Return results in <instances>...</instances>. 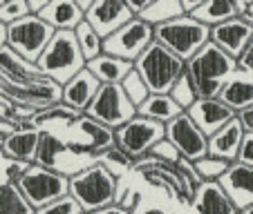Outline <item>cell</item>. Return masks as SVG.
<instances>
[{"label": "cell", "instance_id": "6da1fadb", "mask_svg": "<svg viewBox=\"0 0 253 214\" xmlns=\"http://www.w3.org/2000/svg\"><path fill=\"white\" fill-rule=\"evenodd\" d=\"M117 192H119L117 176L99 161H92L83 170L70 174V196L81 205L85 214L117 203Z\"/></svg>", "mask_w": 253, "mask_h": 214}, {"label": "cell", "instance_id": "7a4b0ae2", "mask_svg": "<svg viewBox=\"0 0 253 214\" xmlns=\"http://www.w3.org/2000/svg\"><path fill=\"white\" fill-rule=\"evenodd\" d=\"M238 71V61L209 43L197 56L186 62V76L191 78L197 98H217L222 87Z\"/></svg>", "mask_w": 253, "mask_h": 214}, {"label": "cell", "instance_id": "3957f363", "mask_svg": "<svg viewBox=\"0 0 253 214\" xmlns=\"http://www.w3.org/2000/svg\"><path fill=\"white\" fill-rule=\"evenodd\" d=\"M87 61L83 58L81 47L77 43L74 31H56L45 52L41 54L36 67L41 69L45 78H49L56 85H65L72 78L77 76L79 71H83Z\"/></svg>", "mask_w": 253, "mask_h": 214}, {"label": "cell", "instance_id": "277c9868", "mask_svg": "<svg viewBox=\"0 0 253 214\" xmlns=\"http://www.w3.org/2000/svg\"><path fill=\"white\" fill-rule=\"evenodd\" d=\"M155 43H159L177 58L188 62L211 43V27L184 14L182 18L155 27Z\"/></svg>", "mask_w": 253, "mask_h": 214}, {"label": "cell", "instance_id": "5b68a950", "mask_svg": "<svg viewBox=\"0 0 253 214\" xmlns=\"http://www.w3.org/2000/svg\"><path fill=\"white\" fill-rule=\"evenodd\" d=\"M134 71L148 85L150 94H170L172 85L186 71V62L159 43H153L134 62Z\"/></svg>", "mask_w": 253, "mask_h": 214}, {"label": "cell", "instance_id": "8992f818", "mask_svg": "<svg viewBox=\"0 0 253 214\" xmlns=\"http://www.w3.org/2000/svg\"><path fill=\"white\" fill-rule=\"evenodd\" d=\"M16 185L29 201V205L39 212L45 205L70 194V176L41 165H29V170L25 172Z\"/></svg>", "mask_w": 253, "mask_h": 214}, {"label": "cell", "instance_id": "52a82bcc", "mask_svg": "<svg viewBox=\"0 0 253 214\" xmlns=\"http://www.w3.org/2000/svg\"><path fill=\"white\" fill-rule=\"evenodd\" d=\"M54 29L45 23L43 18L29 14L27 18L18 20V23L7 27V47L14 49L18 56H23L29 62H39L41 54L54 38Z\"/></svg>", "mask_w": 253, "mask_h": 214}, {"label": "cell", "instance_id": "ba28073f", "mask_svg": "<svg viewBox=\"0 0 253 214\" xmlns=\"http://www.w3.org/2000/svg\"><path fill=\"white\" fill-rule=\"evenodd\" d=\"M164 138H166V125L143 119L139 114L124 127L115 129V145L124 154H128L134 163L148 156L150 150Z\"/></svg>", "mask_w": 253, "mask_h": 214}, {"label": "cell", "instance_id": "9c48e42d", "mask_svg": "<svg viewBox=\"0 0 253 214\" xmlns=\"http://www.w3.org/2000/svg\"><path fill=\"white\" fill-rule=\"evenodd\" d=\"M85 116L110 129H119L137 116V107L130 103L121 85H101Z\"/></svg>", "mask_w": 253, "mask_h": 214}, {"label": "cell", "instance_id": "30bf717a", "mask_svg": "<svg viewBox=\"0 0 253 214\" xmlns=\"http://www.w3.org/2000/svg\"><path fill=\"white\" fill-rule=\"evenodd\" d=\"M155 43V27L141 18H132L126 23L117 33H112L108 40H103V54L121 58L128 62H137L150 45Z\"/></svg>", "mask_w": 253, "mask_h": 214}, {"label": "cell", "instance_id": "8fae6325", "mask_svg": "<svg viewBox=\"0 0 253 214\" xmlns=\"http://www.w3.org/2000/svg\"><path fill=\"white\" fill-rule=\"evenodd\" d=\"M166 138L179 150L182 158L191 163L209 156V136L193 123L188 114L177 116L175 121L166 125Z\"/></svg>", "mask_w": 253, "mask_h": 214}, {"label": "cell", "instance_id": "7c38bea8", "mask_svg": "<svg viewBox=\"0 0 253 214\" xmlns=\"http://www.w3.org/2000/svg\"><path fill=\"white\" fill-rule=\"evenodd\" d=\"M132 18L134 16L130 14L126 0H92L90 9L85 11V23H90V27L103 40H108Z\"/></svg>", "mask_w": 253, "mask_h": 214}, {"label": "cell", "instance_id": "4fadbf2b", "mask_svg": "<svg viewBox=\"0 0 253 214\" xmlns=\"http://www.w3.org/2000/svg\"><path fill=\"white\" fill-rule=\"evenodd\" d=\"M251 38H253V20H249L247 16L231 18L211 29V43L215 47H220L224 54H229L231 58H235V61L244 54Z\"/></svg>", "mask_w": 253, "mask_h": 214}, {"label": "cell", "instance_id": "5bb4252c", "mask_svg": "<svg viewBox=\"0 0 253 214\" xmlns=\"http://www.w3.org/2000/svg\"><path fill=\"white\" fill-rule=\"evenodd\" d=\"M99 90H101V83L96 81V76L85 67L70 83H65L61 87V103L65 107H70V110L79 112V114H85L87 107L92 105V100L99 94Z\"/></svg>", "mask_w": 253, "mask_h": 214}, {"label": "cell", "instance_id": "9a60e30c", "mask_svg": "<svg viewBox=\"0 0 253 214\" xmlns=\"http://www.w3.org/2000/svg\"><path fill=\"white\" fill-rule=\"evenodd\" d=\"M186 114L191 116L193 123H195L206 136H213L215 132H220L226 123H231V121L238 116L231 107H226L220 98H197V103L193 105Z\"/></svg>", "mask_w": 253, "mask_h": 214}, {"label": "cell", "instance_id": "2e32d148", "mask_svg": "<svg viewBox=\"0 0 253 214\" xmlns=\"http://www.w3.org/2000/svg\"><path fill=\"white\" fill-rule=\"evenodd\" d=\"M220 185L224 187V192L240 212L253 205V167L240 161L231 163L229 172L220 179Z\"/></svg>", "mask_w": 253, "mask_h": 214}, {"label": "cell", "instance_id": "e0dca14e", "mask_svg": "<svg viewBox=\"0 0 253 214\" xmlns=\"http://www.w3.org/2000/svg\"><path fill=\"white\" fill-rule=\"evenodd\" d=\"M43 129H11L7 132L5 141H2V156H7L11 163H27L34 165L36 161V152H39V143Z\"/></svg>", "mask_w": 253, "mask_h": 214}, {"label": "cell", "instance_id": "ac0fdd59", "mask_svg": "<svg viewBox=\"0 0 253 214\" xmlns=\"http://www.w3.org/2000/svg\"><path fill=\"white\" fill-rule=\"evenodd\" d=\"M244 136H247V132H244L242 123L235 116L220 132H215L213 136H209V156L222 158L226 163H235L240 156V150H242Z\"/></svg>", "mask_w": 253, "mask_h": 214}, {"label": "cell", "instance_id": "d6986e66", "mask_svg": "<svg viewBox=\"0 0 253 214\" xmlns=\"http://www.w3.org/2000/svg\"><path fill=\"white\" fill-rule=\"evenodd\" d=\"M0 78L7 83H14V85H32V83L45 81L39 67L34 62L25 61L23 56H18L7 45L0 49Z\"/></svg>", "mask_w": 253, "mask_h": 214}, {"label": "cell", "instance_id": "ffe728a7", "mask_svg": "<svg viewBox=\"0 0 253 214\" xmlns=\"http://www.w3.org/2000/svg\"><path fill=\"white\" fill-rule=\"evenodd\" d=\"M39 18H43L54 31H74L85 20V11L79 0H49Z\"/></svg>", "mask_w": 253, "mask_h": 214}, {"label": "cell", "instance_id": "44dd1931", "mask_svg": "<svg viewBox=\"0 0 253 214\" xmlns=\"http://www.w3.org/2000/svg\"><path fill=\"white\" fill-rule=\"evenodd\" d=\"M193 208L197 214H238L240 210L233 205L220 181H204L195 190Z\"/></svg>", "mask_w": 253, "mask_h": 214}, {"label": "cell", "instance_id": "7402d4cb", "mask_svg": "<svg viewBox=\"0 0 253 214\" xmlns=\"http://www.w3.org/2000/svg\"><path fill=\"white\" fill-rule=\"evenodd\" d=\"M74 127H77V132L83 134V138H85L83 143H77V145H81L94 161H96L99 154L105 152V150L115 148V129H110V127H105V125L96 123V121L87 119L85 114H83L79 121H74Z\"/></svg>", "mask_w": 253, "mask_h": 214}, {"label": "cell", "instance_id": "603a6c76", "mask_svg": "<svg viewBox=\"0 0 253 214\" xmlns=\"http://www.w3.org/2000/svg\"><path fill=\"white\" fill-rule=\"evenodd\" d=\"M217 98H220L226 107H231L235 114L253 107V76L242 74V71H235L233 76L226 81V85L222 87Z\"/></svg>", "mask_w": 253, "mask_h": 214}, {"label": "cell", "instance_id": "cb8c5ba5", "mask_svg": "<svg viewBox=\"0 0 253 214\" xmlns=\"http://www.w3.org/2000/svg\"><path fill=\"white\" fill-rule=\"evenodd\" d=\"M85 67L94 74L101 85H121V83L126 81V76L134 69L132 62L121 61V58H115V56H108V54H101L99 58L90 61Z\"/></svg>", "mask_w": 253, "mask_h": 214}, {"label": "cell", "instance_id": "d4e9b609", "mask_svg": "<svg viewBox=\"0 0 253 214\" xmlns=\"http://www.w3.org/2000/svg\"><path fill=\"white\" fill-rule=\"evenodd\" d=\"M137 114L143 116V119L155 121V123L168 125L170 121H175L177 116L186 114V112L170 98V94H150L143 100V105L137 107Z\"/></svg>", "mask_w": 253, "mask_h": 214}, {"label": "cell", "instance_id": "484cf974", "mask_svg": "<svg viewBox=\"0 0 253 214\" xmlns=\"http://www.w3.org/2000/svg\"><path fill=\"white\" fill-rule=\"evenodd\" d=\"M191 16L195 20H200L202 25L213 29L231 18H238L240 16L238 0H202V5Z\"/></svg>", "mask_w": 253, "mask_h": 214}, {"label": "cell", "instance_id": "4316f807", "mask_svg": "<svg viewBox=\"0 0 253 214\" xmlns=\"http://www.w3.org/2000/svg\"><path fill=\"white\" fill-rule=\"evenodd\" d=\"M63 154H67V143L61 141L56 134L43 129L34 165H41V167H47V170L61 172V156H63Z\"/></svg>", "mask_w": 253, "mask_h": 214}, {"label": "cell", "instance_id": "83f0119b", "mask_svg": "<svg viewBox=\"0 0 253 214\" xmlns=\"http://www.w3.org/2000/svg\"><path fill=\"white\" fill-rule=\"evenodd\" d=\"M184 16L182 0H150L148 9L141 14V20H146L153 27L166 25L170 20H177Z\"/></svg>", "mask_w": 253, "mask_h": 214}, {"label": "cell", "instance_id": "f1b7e54d", "mask_svg": "<svg viewBox=\"0 0 253 214\" xmlns=\"http://www.w3.org/2000/svg\"><path fill=\"white\" fill-rule=\"evenodd\" d=\"M0 214H36L18 185L0 181Z\"/></svg>", "mask_w": 253, "mask_h": 214}, {"label": "cell", "instance_id": "f546056e", "mask_svg": "<svg viewBox=\"0 0 253 214\" xmlns=\"http://www.w3.org/2000/svg\"><path fill=\"white\" fill-rule=\"evenodd\" d=\"M74 36H77V43H79V47H81V54L87 62L103 54V38L90 27V23L83 20V23L74 29Z\"/></svg>", "mask_w": 253, "mask_h": 214}, {"label": "cell", "instance_id": "4dcf8cb0", "mask_svg": "<svg viewBox=\"0 0 253 214\" xmlns=\"http://www.w3.org/2000/svg\"><path fill=\"white\" fill-rule=\"evenodd\" d=\"M96 161L101 163V165H105L108 170L112 172V174L119 179L121 172H128V170H134V161L128 156V154H124L119 148H110V150H105L103 154H99L96 156Z\"/></svg>", "mask_w": 253, "mask_h": 214}, {"label": "cell", "instance_id": "1f68e13d", "mask_svg": "<svg viewBox=\"0 0 253 214\" xmlns=\"http://www.w3.org/2000/svg\"><path fill=\"white\" fill-rule=\"evenodd\" d=\"M193 165H195L197 174H200L202 183H204V181H220L222 176L229 172L231 163L222 161V158H215V156H204L200 161H195Z\"/></svg>", "mask_w": 253, "mask_h": 214}, {"label": "cell", "instance_id": "d6a6232c", "mask_svg": "<svg viewBox=\"0 0 253 214\" xmlns=\"http://www.w3.org/2000/svg\"><path fill=\"white\" fill-rule=\"evenodd\" d=\"M170 98L175 100L179 107H182L184 112H188L193 107V105L197 103V92H195V87H193V83H191V78L186 76V71H184L182 76H179V81L172 85V90H170Z\"/></svg>", "mask_w": 253, "mask_h": 214}, {"label": "cell", "instance_id": "836d02e7", "mask_svg": "<svg viewBox=\"0 0 253 214\" xmlns=\"http://www.w3.org/2000/svg\"><path fill=\"white\" fill-rule=\"evenodd\" d=\"M121 87H124V92H126V96L130 98V103L134 105V107H139V105H143V100L150 96V90H148V85L143 83V78L139 76L137 71H130L128 76H126V81L121 83Z\"/></svg>", "mask_w": 253, "mask_h": 214}, {"label": "cell", "instance_id": "e575fe53", "mask_svg": "<svg viewBox=\"0 0 253 214\" xmlns=\"http://www.w3.org/2000/svg\"><path fill=\"white\" fill-rule=\"evenodd\" d=\"M29 14L32 11H29L27 0H2V5H0V23L5 25V27L27 18Z\"/></svg>", "mask_w": 253, "mask_h": 214}, {"label": "cell", "instance_id": "d590c367", "mask_svg": "<svg viewBox=\"0 0 253 214\" xmlns=\"http://www.w3.org/2000/svg\"><path fill=\"white\" fill-rule=\"evenodd\" d=\"M148 156L155 158V161H159V163H166V165H179V161H182V154H179V150H177L175 145L168 141V138L159 141L157 145L150 150Z\"/></svg>", "mask_w": 253, "mask_h": 214}, {"label": "cell", "instance_id": "8d00e7d4", "mask_svg": "<svg viewBox=\"0 0 253 214\" xmlns=\"http://www.w3.org/2000/svg\"><path fill=\"white\" fill-rule=\"evenodd\" d=\"M36 214H85V212L81 210V205H79L77 201L67 194V196H63V199L54 201V203L45 205V208L39 210Z\"/></svg>", "mask_w": 253, "mask_h": 214}, {"label": "cell", "instance_id": "74e56055", "mask_svg": "<svg viewBox=\"0 0 253 214\" xmlns=\"http://www.w3.org/2000/svg\"><path fill=\"white\" fill-rule=\"evenodd\" d=\"M139 192H134V190H130V187H126V194H119L117 192V205H121L124 210H128L130 214H132V210L137 208V203H139Z\"/></svg>", "mask_w": 253, "mask_h": 214}, {"label": "cell", "instance_id": "f35d334b", "mask_svg": "<svg viewBox=\"0 0 253 214\" xmlns=\"http://www.w3.org/2000/svg\"><path fill=\"white\" fill-rule=\"evenodd\" d=\"M238 71L253 76V38H251V43H249V47L244 49V54L238 58Z\"/></svg>", "mask_w": 253, "mask_h": 214}, {"label": "cell", "instance_id": "ab89813d", "mask_svg": "<svg viewBox=\"0 0 253 214\" xmlns=\"http://www.w3.org/2000/svg\"><path fill=\"white\" fill-rule=\"evenodd\" d=\"M238 161L244 163V165H249V167H253V134H247V136H244Z\"/></svg>", "mask_w": 253, "mask_h": 214}, {"label": "cell", "instance_id": "60d3db41", "mask_svg": "<svg viewBox=\"0 0 253 214\" xmlns=\"http://www.w3.org/2000/svg\"><path fill=\"white\" fill-rule=\"evenodd\" d=\"M27 170H29L27 163H11V165L7 167V179H5V181L7 183H14V185H16V183L23 179V174Z\"/></svg>", "mask_w": 253, "mask_h": 214}, {"label": "cell", "instance_id": "b9f144b4", "mask_svg": "<svg viewBox=\"0 0 253 214\" xmlns=\"http://www.w3.org/2000/svg\"><path fill=\"white\" fill-rule=\"evenodd\" d=\"M126 5H128L130 14H132L134 18H141V14L148 9L150 0H126Z\"/></svg>", "mask_w": 253, "mask_h": 214}, {"label": "cell", "instance_id": "7bdbcfd3", "mask_svg": "<svg viewBox=\"0 0 253 214\" xmlns=\"http://www.w3.org/2000/svg\"><path fill=\"white\" fill-rule=\"evenodd\" d=\"M238 121L242 123L244 132H247V134H253V107H249V110L240 112V114H238Z\"/></svg>", "mask_w": 253, "mask_h": 214}, {"label": "cell", "instance_id": "ee69618b", "mask_svg": "<svg viewBox=\"0 0 253 214\" xmlns=\"http://www.w3.org/2000/svg\"><path fill=\"white\" fill-rule=\"evenodd\" d=\"M92 214H130L128 210H124L121 205H117V203H112V205H108V208H103V210H96V212H92Z\"/></svg>", "mask_w": 253, "mask_h": 214}, {"label": "cell", "instance_id": "f6af8a7d", "mask_svg": "<svg viewBox=\"0 0 253 214\" xmlns=\"http://www.w3.org/2000/svg\"><path fill=\"white\" fill-rule=\"evenodd\" d=\"M27 2H29V11H32L34 16H39L41 11H43L45 7H47L49 0H27Z\"/></svg>", "mask_w": 253, "mask_h": 214}, {"label": "cell", "instance_id": "bcb514c9", "mask_svg": "<svg viewBox=\"0 0 253 214\" xmlns=\"http://www.w3.org/2000/svg\"><path fill=\"white\" fill-rule=\"evenodd\" d=\"M7 45V27L2 23H0V49Z\"/></svg>", "mask_w": 253, "mask_h": 214}, {"label": "cell", "instance_id": "7dc6e473", "mask_svg": "<svg viewBox=\"0 0 253 214\" xmlns=\"http://www.w3.org/2000/svg\"><path fill=\"white\" fill-rule=\"evenodd\" d=\"M141 214H164L162 210H157V208H153V210H146V212H141Z\"/></svg>", "mask_w": 253, "mask_h": 214}, {"label": "cell", "instance_id": "c3c4849f", "mask_svg": "<svg viewBox=\"0 0 253 214\" xmlns=\"http://www.w3.org/2000/svg\"><path fill=\"white\" fill-rule=\"evenodd\" d=\"M249 20H253V0H251V5H249V14H247Z\"/></svg>", "mask_w": 253, "mask_h": 214}, {"label": "cell", "instance_id": "681fc988", "mask_svg": "<svg viewBox=\"0 0 253 214\" xmlns=\"http://www.w3.org/2000/svg\"><path fill=\"white\" fill-rule=\"evenodd\" d=\"M242 214H253V205H249L247 210H242Z\"/></svg>", "mask_w": 253, "mask_h": 214}, {"label": "cell", "instance_id": "f907efd6", "mask_svg": "<svg viewBox=\"0 0 253 214\" xmlns=\"http://www.w3.org/2000/svg\"><path fill=\"white\" fill-rule=\"evenodd\" d=\"M0 5H2V0H0Z\"/></svg>", "mask_w": 253, "mask_h": 214}, {"label": "cell", "instance_id": "816d5d0a", "mask_svg": "<svg viewBox=\"0 0 253 214\" xmlns=\"http://www.w3.org/2000/svg\"><path fill=\"white\" fill-rule=\"evenodd\" d=\"M238 214H242V212H238Z\"/></svg>", "mask_w": 253, "mask_h": 214}]
</instances>
